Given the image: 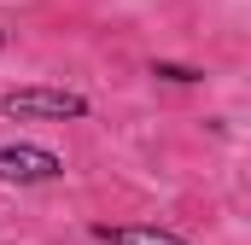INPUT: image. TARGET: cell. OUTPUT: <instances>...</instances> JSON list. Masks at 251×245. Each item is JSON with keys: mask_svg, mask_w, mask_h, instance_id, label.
Masks as SVG:
<instances>
[{"mask_svg": "<svg viewBox=\"0 0 251 245\" xmlns=\"http://www.w3.org/2000/svg\"><path fill=\"white\" fill-rule=\"evenodd\" d=\"M0 111L18 117V122H82L94 105H88V94H76V88L24 82V88H6V94H0Z\"/></svg>", "mask_w": 251, "mask_h": 245, "instance_id": "cell-1", "label": "cell"}, {"mask_svg": "<svg viewBox=\"0 0 251 245\" xmlns=\"http://www.w3.org/2000/svg\"><path fill=\"white\" fill-rule=\"evenodd\" d=\"M64 175V158L41 140H6L0 146V181L6 187H47Z\"/></svg>", "mask_w": 251, "mask_h": 245, "instance_id": "cell-2", "label": "cell"}, {"mask_svg": "<svg viewBox=\"0 0 251 245\" xmlns=\"http://www.w3.org/2000/svg\"><path fill=\"white\" fill-rule=\"evenodd\" d=\"M94 245H193L176 228H158V222H94L88 228Z\"/></svg>", "mask_w": 251, "mask_h": 245, "instance_id": "cell-3", "label": "cell"}, {"mask_svg": "<svg viewBox=\"0 0 251 245\" xmlns=\"http://www.w3.org/2000/svg\"><path fill=\"white\" fill-rule=\"evenodd\" d=\"M146 76H158V82H170V88H199V82H204L199 64H176V59H152Z\"/></svg>", "mask_w": 251, "mask_h": 245, "instance_id": "cell-4", "label": "cell"}, {"mask_svg": "<svg viewBox=\"0 0 251 245\" xmlns=\"http://www.w3.org/2000/svg\"><path fill=\"white\" fill-rule=\"evenodd\" d=\"M0 47H6V29H0Z\"/></svg>", "mask_w": 251, "mask_h": 245, "instance_id": "cell-5", "label": "cell"}]
</instances>
